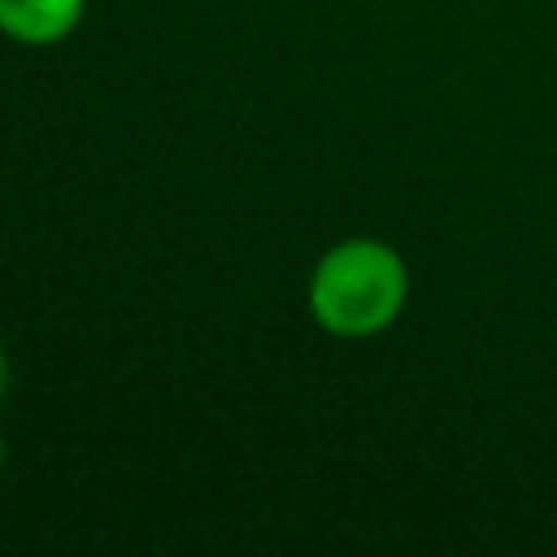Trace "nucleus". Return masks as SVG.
<instances>
[{
	"label": "nucleus",
	"instance_id": "20e7f679",
	"mask_svg": "<svg viewBox=\"0 0 557 557\" xmlns=\"http://www.w3.org/2000/svg\"><path fill=\"white\" fill-rule=\"evenodd\" d=\"M4 457H9V444H4V435H0V470H4Z\"/></svg>",
	"mask_w": 557,
	"mask_h": 557
},
{
	"label": "nucleus",
	"instance_id": "f257e3e1",
	"mask_svg": "<svg viewBox=\"0 0 557 557\" xmlns=\"http://www.w3.org/2000/svg\"><path fill=\"white\" fill-rule=\"evenodd\" d=\"M409 300V270L383 239L352 235L331 244L309 274V313L326 335L366 339L387 331Z\"/></svg>",
	"mask_w": 557,
	"mask_h": 557
},
{
	"label": "nucleus",
	"instance_id": "f03ea898",
	"mask_svg": "<svg viewBox=\"0 0 557 557\" xmlns=\"http://www.w3.org/2000/svg\"><path fill=\"white\" fill-rule=\"evenodd\" d=\"M87 0H0V35L22 48H52L78 30Z\"/></svg>",
	"mask_w": 557,
	"mask_h": 557
},
{
	"label": "nucleus",
	"instance_id": "7ed1b4c3",
	"mask_svg": "<svg viewBox=\"0 0 557 557\" xmlns=\"http://www.w3.org/2000/svg\"><path fill=\"white\" fill-rule=\"evenodd\" d=\"M4 392H9V357L0 348V400H4Z\"/></svg>",
	"mask_w": 557,
	"mask_h": 557
}]
</instances>
